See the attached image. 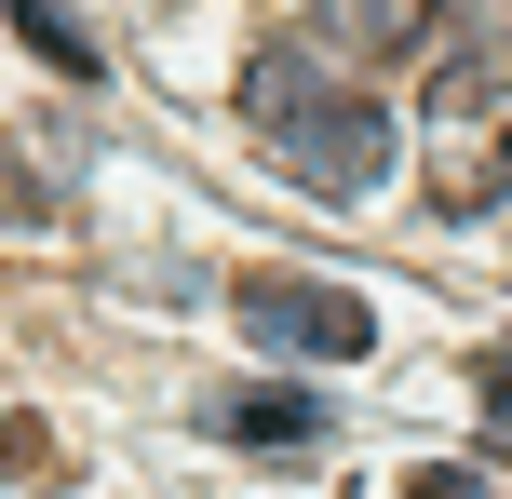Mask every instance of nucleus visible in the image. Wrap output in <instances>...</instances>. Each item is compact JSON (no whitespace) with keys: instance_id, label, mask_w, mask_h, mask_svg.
Listing matches in <instances>:
<instances>
[{"instance_id":"nucleus-1","label":"nucleus","mask_w":512,"mask_h":499,"mask_svg":"<svg viewBox=\"0 0 512 499\" xmlns=\"http://www.w3.org/2000/svg\"><path fill=\"white\" fill-rule=\"evenodd\" d=\"M512 189V0L432 27V203L486 216Z\"/></svg>"},{"instance_id":"nucleus-2","label":"nucleus","mask_w":512,"mask_h":499,"mask_svg":"<svg viewBox=\"0 0 512 499\" xmlns=\"http://www.w3.org/2000/svg\"><path fill=\"white\" fill-rule=\"evenodd\" d=\"M243 108H256V135H270V162L297 189H324V203H364V189L391 176V135H405L378 95L324 81V54H256V68H243Z\"/></svg>"},{"instance_id":"nucleus-3","label":"nucleus","mask_w":512,"mask_h":499,"mask_svg":"<svg viewBox=\"0 0 512 499\" xmlns=\"http://www.w3.org/2000/svg\"><path fill=\"white\" fill-rule=\"evenodd\" d=\"M230 311H243L256 351H283V365H351V351H378V311H364L351 284H310V270H243Z\"/></svg>"},{"instance_id":"nucleus-4","label":"nucleus","mask_w":512,"mask_h":499,"mask_svg":"<svg viewBox=\"0 0 512 499\" xmlns=\"http://www.w3.org/2000/svg\"><path fill=\"white\" fill-rule=\"evenodd\" d=\"M459 0H310V41L324 54H432V27Z\"/></svg>"},{"instance_id":"nucleus-5","label":"nucleus","mask_w":512,"mask_h":499,"mask_svg":"<svg viewBox=\"0 0 512 499\" xmlns=\"http://www.w3.org/2000/svg\"><path fill=\"white\" fill-rule=\"evenodd\" d=\"M216 432H230V446H324V392H230L216 405Z\"/></svg>"},{"instance_id":"nucleus-6","label":"nucleus","mask_w":512,"mask_h":499,"mask_svg":"<svg viewBox=\"0 0 512 499\" xmlns=\"http://www.w3.org/2000/svg\"><path fill=\"white\" fill-rule=\"evenodd\" d=\"M14 27H27V54H41V68H81V81H95V68H108V54H95V41H81V27H68V14H54V0H14Z\"/></svg>"},{"instance_id":"nucleus-7","label":"nucleus","mask_w":512,"mask_h":499,"mask_svg":"<svg viewBox=\"0 0 512 499\" xmlns=\"http://www.w3.org/2000/svg\"><path fill=\"white\" fill-rule=\"evenodd\" d=\"M405 499H499V486H486V473H472V459H432V473H418Z\"/></svg>"},{"instance_id":"nucleus-8","label":"nucleus","mask_w":512,"mask_h":499,"mask_svg":"<svg viewBox=\"0 0 512 499\" xmlns=\"http://www.w3.org/2000/svg\"><path fill=\"white\" fill-rule=\"evenodd\" d=\"M486 432H499V446H512V351H499V365H486Z\"/></svg>"},{"instance_id":"nucleus-9","label":"nucleus","mask_w":512,"mask_h":499,"mask_svg":"<svg viewBox=\"0 0 512 499\" xmlns=\"http://www.w3.org/2000/svg\"><path fill=\"white\" fill-rule=\"evenodd\" d=\"M27 459H41V432H27V419H0V486H14Z\"/></svg>"}]
</instances>
